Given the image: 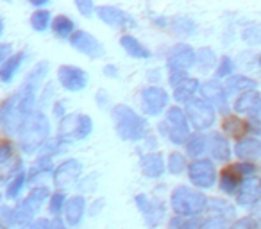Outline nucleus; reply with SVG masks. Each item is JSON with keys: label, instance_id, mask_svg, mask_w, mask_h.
I'll use <instances>...</instances> for the list:
<instances>
[{"label": "nucleus", "instance_id": "nucleus-1", "mask_svg": "<svg viewBox=\"0 0 261 229\" xmlns=\"http://www.w3.org/2000/svg\"><path fill=\"white\" fill-rule=\"evenodd\" d=\"M48 72V63L40 61L34 65V68L29 72L22 86L16 93H13L4 104L0 106V129H4L9 135L20 133L27 118L33 115L34 102H36L38 88L45 81Z\"/></svg>", "mask_w": 261, "mask_h": 229}, {"label": "nucleus", "instance_id": "nucleus-2", "mask_svg": "<svg viewBox=\"0 0 261 229\" xmlns=\"http://www.w3.org/2000/svg\"><path fill=\"white\" fill-rule=\"evenodd\" d=\"M113 122H115L116 135L125 142L143 140L149 131V124L145 118L125 104H118L113 108Z\"/></svg>", "mask_w": 261, "mask_h": 229}, {"label": "nucleus", "instance_id": "nucleus-3", "mask_svg": "<svg viewBox=\"0 0 261 229\" xmlns=\"http://www.w3.org/2000/svg\"><path fill=\"white\" fill-rule=\"evenodd\" d=\"M50 124L41 111L33 113L20 131V149L25 154H34L48 142Z\"/></svg>", "mask_w": 261, "mask_h": 229}, {"label": "nucleus", "instance_id": "nucleus-4", "mask_svg": "<svg viewBox=\"0 0 261 229\" xmlns=\"http://www.w3.org/2000/svg\"><path fill=\"white\" fill-rule=\"evenodd\" d=\"M170 204L177 217H197L207 206V197L200 190H193L188 186H177L172 192Z\"/></svg>", "mask_w": 261, "mask_h": 229}, {"label": "nucleus", "instance_id": "nucleus-5", "mask_svg": "<svg viewBox=\"0 0 261 229\" xmlns=\"http://www.w3.org/2000/svg\"><path fill=\"white\" fill-rule=\"evenodd\" d=\"M161 133L170 140L175 145H182V143L188 142L190 138V129H188V118H186L185 109L177 108H168L167 118L161 124Z\"/></svg>", "mask_w": 261, "mask_h": 229}, {"label": "nucleus", "instance_id": "nucleus-6", "mask_svg": "<svg viewBox=\"0 0 261 229\" xmlns=\"http://www.w3.org/2000/svg\"><path fill=\"white\" fill-rule=\"evenodd\" d=\"M186 118H190L192 125L197 131L210 129L215 124V108L204 98H192L186 102Z\"/></svg>", "mask_w": 261, "mask_h": 229}, {"label": "nucleus", "instance_id": "nucleus-7", "mask_svg": "<svg viewBox=\"0 0 261 229\" xmlns=\"http://www.w3.org/2000/svg\"><path fill=\"white\" fill-rule=\"evenodd\" d=\"M188 177L193 186L200 190L213 188L217 183V168L211 160H195L188 167Z\"/></svg>", "mask_w": 261, "mask_h": 229}, {"label": "nucleus", "instance_id": "nucleus-8", "mask_svg": "<svg viewBox=\"0 0 261 229\" xmlns=\"http://www.w3.org/2000/svg\"><path fill=\"white\" fill-rule=\"evenodd\" d=\"M135 202L138 206V210L142 211L143 218H145V224L149 229H156L161 224L165 217V204L161 200L150 199L145 193H138L135 197Z\"/></svg>", "mask_w": 261, "mask_h": 229}, {"label": "nucleus", "instance_id": "nucleus-9", "mask_svg": "<svg viewBox=\"0 0 261 229\" xmlns=\"http://www.w3.org/2000/svg\"><path fill=\"white\" fill-rule=\"evenodd\" d=\"M168 93L160 86H149L142 91V109L149 117H158L167 109Z\"/></svg>", "mask_w": 261, "mask_h": 229}, {"label": "nucleus", "instance_id": "nucleus-10", "mask_svg": "<svg viewBox=\"0 0 261 229\" xmlns=\"http://www.w3.org/2000/svg\"><path fill=\"white\" fill-rule=\"evenodd\" d=\"M81 172H83V163L79 160H66L59 165L54 170V186L59 190H68L72 188L77 183V179L81 177Z\"/></svg>", "mask_w": 261, "mask_h": 229}, {"label": "nucleus", "instance_id": "nucleus-11", "mask_svg": "<svg viewBox=\"0 0 261 229\" xmlns=\"http://www.w3.org/2000/svg\"><path fill=\"white\" fill-rule=\"evenodd\" d=\"M58 81L66 91H81L86 88L88 75L79 66L61 65L58 68Z\"/></svg>", "mask_w": 261, "mask_h": 229}, {"label": "nucleus", "instance_id": "nucleus-12", "mask_svg": "<svg viewBox=\"0 0 261 229\" xmlns=\"http://www.w3.org/2000/svg\"><path fill=\"white\" fill-rule=\"evenodd\" d=\"M70 45H72L75 50H79L81 54L88 56L91 59H97L104 56V48H102L100 41L93 36V34L86 33V31H75V33L70 36Z\"/></svg>", "mask_w": 261, "mask_h": 229}, {"label": "nucleus", "instance_id": "nucleus-13", "mask_svg": "<svg viewBox=\"0 0 261 229\" xmlns=\"http://www.w3.org/2000/svg\"><path fill=\"white\" fill-rule=\"evenodd\" d=\"M197 61V54L188 43H179L168 52V72L170 70H179V72H186L190 70Z\"/></svg>", "mask_w": 261, "mask_h": 229}, {"label": "nucleus", "instance_id": "nucleus-14", "mask_svg": "<svg viewBox=\"0 0 261 229\" xmlns=\"http://www.w3.org/2000/svg\"><path fill=\"white\" fill-rule=\"evenodd\" d=\"M200 93H202L204 100L210 102L218 111H227V91H225V86H222L217 79H210L200 84Z\"/></svg>", "mask_w": 261, "mask_h": 229}, {"label": "nucleus", "instance_id": "nucleus-15", "mask_svg": "<svg viewBox=\"0 0 261 229\" xmlns=\"http://www.w3.org/2000/svg\"><path fill=\"white\" fill-rule=\"evenodd\" d=\"M97 15L108 26L115 27V29H122V27H129V26H136L135 18L125 13L123 9L115 8V6H100L97 8Z\"/></svg>", "mask_w": 261, "mask_h": 229}, {"label": "nucleus", "instance_id": "nucleus-16", "mask_svg": "<svg viewBox=\"0 0 261 229\" xmlns=\"http://www.w3.org/2000/svg\"><path fill=\"white\" fill-rule=\"evenodd\" d=\"M261 200V185L256 179H247L236 192V202L242 208H252Z\"/></svg>", "mask_w": 261, "mask_h": 229}, {"label": "nucleus", "instance_id": "nucleus-17", "mask_svg": "<svg viewBox=\"0 0 261 229\" xmlns=\"http://www.w3.org/2000/svg\"><path fill=\"white\" fill-rule=\"evenodd\" d=\"M234 111L242 115H250V117H259L261 115V93L256 90L245 91L238 95L234 100Z\"/></svg>", "mask_w": 261, "mask_h": 229}, {"label": "nucleus", "instance_id": "nucleus-18", "mask_svg": "<svg viewBox=\"0 0 261 229\" xmlns=\"http://www.w3.org/2000/svg\"><path fill=\"white\" fill-rule=\"evenodd\" d=\"M140 167H142V174L150 179H158L165 174V160L160 152H150L142 156Z\"/></svg>", "mask_w": 261, "mask_h": 229}, {"label": "nucleus", "instance_id": "nucleus-19", "mask_svg": "<svg viewBox=\"0 0 261 229\" xmlns=\"http://www.w3.org/2000/svg\"><path fill=\"white\" fill-rule=\"evenodd\" d=\"M207 149H210V154L217 161L231 160V147H229L227 138L222 133H211L207 136Z\"/></svg>", "mask_w": 261, "mask_h": 229}, {"label": "nucleus", "instance_id": "nucleus-20", "mask_svg": "<svg viewBox=\"0 0 261 229\" xmlns=\"http://www.w3.org/2000/svg\"><path fill=\"white\" fill-rule=\"evenodd\" d=\"M234 154L245 163L257 160V158H261V142L257 138H247L245 136V138L236 143Z\"/></svg>", "mask_w": 261, "mask_h": 229}, {"label": "nucleus", "instance_id": "nucleus-21", "mask_svg": "<svg viewBox=\"0 0 261 229\" xmlns=\"http://www.w3.org/2000/svg\"><path fill=\"white\" fill-rule=\"evenodd\" d=\"M84 210H86V200L83 195H73L66 200L65 204V218L70 225H79L84 217Z\"/></svg>", "mask_w": 261, "mask_h": 229}, {"label": "nucleus", "instance_id": "nucleus-22", "mask_svg": "<svg viewBox=\"0 0 261 229\" xmlns=\"http://www.w3.org/2000/svg\"><path fill=\"white\" fill-rule=\"evenodd\" d=\"M242 183H243V177L238 174L234 165H229V167H225L224 170H222L220 190L224 193H229V195H231V193H236L240 186H242Z\"/></svg>", "mask_w": 261, "mask_h": 229}, {"label": "nucleus", "instance_id": "nucleus-23", "mask_svg": "<svg viewBox=\"0 0 261 229\" xmlns=\"http://www.w3.org/2000/svg\"><path fill=\"white\" fill-rule=\"evenodd\" d=\"M120 45L122 48L130 56V58H136V59H149L150 58V50L142 43L138 41L135 36H130V34H123L120 38Z\"/></svg>", "mask_w": 261, "mask_h": 229}, {"label": "nucleus", "instance_id": "nucleus-24", "mask_svg": "<svg viewBox=\"0 0 261 229\" xmlns=\"http://www.w3.org/2000/svg\"><path fill=\"white\" fill-rule=\"evenodd\" d=\"M222 128H224V131L227 133V135H231L232 138H240V140L245 138V135L250 131L249 122H245L243 118L236 117V115H227V117L224 118Z\"/></svg>", "mask_w": 261, "mask_h": 229}, {"label": "nucleus", "instance_id": "nucleus-25", "mask_svg": "<svg viewBox=\"0 0 261 229\" xmlns=\"http://www.w3.org/2000/svg\"><path fill=\"white\" fill-rule=\"evenodd\" d=\"M34 213H36V210H34L31 204H27L25 199H23L22 202L13 210V227L27 229L31 225V220H33Z\"/></svg>", "mask_w": 261, "mask_h": 229}, {"label": "nucleus", "instance_id": "nucleus-26", "mask_svg": "<svg viewBox=\"0 0 261 229\" xmlns=\"http://www.w3.org/2000/svg\"><path fill=\"white\" fill-rule=\"evenodd\" d=\"M23 59H25V52L23 50H20V52H16L15 56H11L4 65L0 66V81H2V83H11L13 77L16 75V72H18L20 66H22Z\"/></svg>", "mask_w": 261, "mask_h": 229}, {"label": "nucleus", "instance_id": "nucleus-27", "mask_svg": "<svg viewBox=\"0 0 261 229\" xmlns=\"http://www.w3.org/2000/svg\"><path fill=\"white\" fill-rule=\"evenodd\" d=\"M257 83L247 75H231L225 83V91L227 93H245V91L256 90Z\"/></svg>", "mask_w": 261, "mask_h": 229}, {"label": "nucleus", "instance_id": "nucleus-28", "mask_svg": "<svg viewBox=\"0 0 261 229\" xmlns=\"http://www.w3.org/2000/svg\"><path fill=\"white\" fill-rule=\"evenodd\" d=\"M200 90V83L199 79H193L188 77L186 81H182L179 86L174 88V98L177 102H190L193 98V95Z\"/></svg>", "mask_w": 261, "mask_h": 229}, {"label": "nucleus", "instance_id": "nucleus-29", "mask_svg": "<svg viewBox=\"0 0 261 229\" xmlns=\"http://www.w3.org/2000/svg\"><path fill=\"white\" fill-rule=\"evenodd\" d=\"M206 210L210 211L213 217H224V218H229L231 220L234 217V208L224 199H207V206Z\"/></svg>", "mask_w": 261, "mask_h": 229}, {"label": "nucleus", "instance_id": "nucleus-30", "mask_svg": "<svg viewBox=\"0 0 261 229\" xmlns=\"http://www.w3.org/2000/svg\"><path fill=\"white\" fill-rule=\"evenodd\" d=\"M73 29H75V23H73L68 16L59 15V16H56V18L52 20V31H54L56 36L68 38V36H72V34L75 33Z\"/></svg>", "mask_w": 261, "mask_h": 229}, {"label": "nucleus", "instance_id": "nucleus-31", "mask_svg": "<svg viewBox=\"0 0 261 229\" xmlns=\"http://www.w3.org/2000/svg\"><path fill=\"white\" fill-rule=\"evenodd\" d=\"M207 149V136L202 135H192L186 142V150L192 158H199L206 152Z\"/></svg>", "mask_w": 261, "mask_h": 229}, {"label": "nucleus", "instance_id": "nucleus-32", "mask_svg": "<svg viewBox=\"0 0 261 229\" xmlns=\"http://www.w3.org/2000/svg\"><path fill=\"white\" fill-rule=\"evenodd\" d=\"M48 195H50V192H48L47 186H36V188H33L29 192V195L25 197V202L31 204V206L34 208V210H40L41 204L45 202V200L48 199Z\"/></svg>", "mask_w": 261, "mask_h": 229}, {"label": "nucleus", "instance_id": "nucleus-33", "mask_svg": "<svg viewBox=\"0 0 261 229\" xmlns=\"http://www.w3.org/2000/svg\"><path fill=\"white\" fill-rule=\"evenodd\" d=\"M242 38L249 45H261V23L259 22L247 23L242 31Z\"/></svg>", "mask_w": 261, "mask_h": 229}, {"label": "nucleus", "instance_id": "nucleus-34", "mask_svg": "<svg viewBox=\"0 0 261 229\" xmlns=\"http://www.w3.org/2000/svg\"><path fill=\"white\" fill-rule=\"evenodd\" d=\"M170 229H200L202 227V222H200L199 217H177L175 215L174 218L168 224Z\"/></svg>", "mask_w": 261, "mask_h": 229}, {"label": "nucleus", "instance_id": "nucleus-35", "mask_svg": "<svg viewBox=\"0 0 261 229\" xmlns=\"http://www.w3.org/2000/svg\"><path fill=\"white\" fill-rule=\"evenodd\" d=\"M50 170H52V158L40 156L36 163L33 165V168H31L29 181H36L38 177H41V175H45L47 172H50Z\"/></svg>", "mask_w": 261, "mask_h": 229}, {"label": "nucleus", "instance_id": "nucleus-36", "mask_svg": "<svg viewBox=\"0 0 261 229\" xmlns=\"http://www.w3.org/2000/svg\"><path fill=\"white\" fill-rule=\"evenodd\" d=\"M91 129H93V120L88 115H77L75 120V140H84L90 136Z\"/></svg>", "mask_w": 261, "mask_h": 229}, {"label": "nucleus", "instance_id": "nucleus-37", "mask_svg": "<svg viewBox=\"0 0 261 229\" xmlns=\"http://www.w3.org/2000/svg\"><path fill=\"white\" fill-rule=\"evenodd\" d=\"M195 22L188 16H179L174 20V33L179 36H190V34L195 33Z\"/></svg>", "mask_w": 261, "mask_h": 229}, {"label": "nucleus", "instance_id": "nucleus-38", "mask_svg": "<svg viewBox=\"0 0 261 229\" xmlns=\"http://www.w3.org/2000/svg\"><path fill=\"white\" fill-rule=\"evenodd\" d=\"M195 54H197L195 65H199L200 68L207 70V68H211V66H215V63H217V56H215V52L211 50V48H207V47L197 50Z\"/></svg>", "mask_w": 261, "mask_h": 229}, {"label": "nucleus", "instance_id": "nucleus-39", "mask_svg": "<svg viewBox=\"0 0 261 229\" xmlns=\"http://www.w3.org/2000/svg\"><path fill=\"white\" fill-rule=\"evenodd\" d=\"M48 22H50V13L47 9H40L36 11L33 16H31V26L36 33H41L48 27Z\"/></svg>", "mask_w": 261, "mask_h": 229}, {"label": "nucleus", "instance_id": "nucleus-40", "mask_svg": "<svg viewBox=\"0 0 261 229\" xmlns=\"http://www.w3.org/2000/svg\"><path fill=\"white\" fill-rule=\"evenodd\" d=\"M23 185H25V172L18 170L15 174V177H13V181L9 183V186H8V197L9 199H16L18 193L22 192Z\"/></svg>", "mask_w": 261, "mask_h": 229}, {"label": "nucleus", "instance_id": "nucleus-41", "mask_svg": "<svg viewBox=\"0 0 261 229\" xmlns=\"http://www.w3.org/2000/svg\"><path fill=\"white\" fill-rule=\"evenodd\" d=\"M185 168H186V160L182 154L172 152L170 156H168V172H170V174L179 175V174H182Z\"/></svg>", "mask_w": 261, "mask_h": 229}, {"label": "nucleus", "instance_id": "nucleus-42", "mask_svg": "<svg viewBox=\"0 0 261 229\" xmlns=\"http://www.w3.org/2000/svg\"><path fill=\"white\" fill-rule=\"evenodd\" d=\"M200 229H231V220L224 217H211L206 222H202Z\"/></svg>", "mask_w": 261, "mask_h": 229}, {"label": "nucleus", "instance_id": "nucleus-43", "mask_svg": "<svg viewBox=\"0 0 261 229\" xmlns=\"http://www.w3.org/2000/svg\"><path fill=\"white\" fill-rule=\"evenodd\" d=\"M66 204V197L63 192H58L54 193V195L50 197V204H48V210H50V213L54 215V217H58L59 213H61V210L65 208Z\"/></svg>", "mask_w": 261, "mask_h": 229}, {"label": "nucleus", "instance_id": "nucleus-44", "mask_svg": "<svg viewBox=\"0 0 261 229\" xmlns=\"http://www.w3.org/2000/svg\"><path fill=\"white\" fill-rule=\"evenodd\" d=\"M257 227H259V224H257V218L254 217H243L231 225V229H257Z\"/></svg>", "mask_w": 261, "mask_h": 229}, {"label": "nucleus", "instance_id": "nucleus-45", "mask_svg": "<svg viewBox=\"0 0 261 229\" xmlns=\"http://www.w3.org/2000/svg\"><path fill=\"white\" fill-rule=\"evenodd\" d=\"M231 72H232V61L231 58H227V56H224V58L220 59V65H218L217 68V77L218 79H222V77H231Z\"/></svg>", "mask_w": 261, "mask_h": 229}, {"label": "nucleus", "instance_id": "nucleus-46", "mask_svg": "<svg viewBox=\"0 0 261 229\" xmlns=\"http://www.w3.org/2000/svg\"><path fill=\"white\" fill-rule=\"evenodd\" d=\"M75 6H77V9L81 11V15L86 16V18H90V16L93 15V11H95V6H93V2H91V0H77Z\"/></svg>", "mask_w": 261, "mask_h": 229}, {"label": "nucleus", "instance_id": "nucleus-47", "mask_svg": "<svg viewBox=\"0 0 261 229\" xmlns=\"http://www.w3.org/2000/svg\"><path fill=\"white\" fill-rule=\"evenodd\" d=\"M186 79H188V73L186 72H179V70H170V72H168V83H170L172 88L179 86V84Z\"/></svg>", "mask_w": 261, "mask_h": 229}, {"label": "nucleus", "instance_id": "nucleus-48", "mask_svg": "<svg viewBox=\"0 0 261 229\" xmlns=\"http://www.w3.org/2000/svg\"><path fill=\"white\" fill-rule=\"evenodd\" d=\"M0 218H2V225H4V227L13 225V210L11 208H2V210H0Z\"/></svg>", "mask_w": 261, "mask_h": 229}, {"label": "nucleus", "instance_id": "nucleus-49", "mask_svg": "<svg viewBox=\"0 0 261 229\" xmlns=\"http://www.w3.org/2000/svg\"><path fill=\"white\" fill-rule=\"evenodd\" d=\"M11 50H13V47L9 43H0V66L11 58Z\"/></svg>", "mask_w": 261, "mask_h": 229}, {"label": "nucleus", "instance_id": "nucleus-50", "mask_svg": "<svg viewBox=\"0 0 261 229\" xmlns=\"http://www.w3.org/2000/svg\"><path fill=\"white\" fill-rule=\"evenodd\" d=\"M27 229H50V220H47V218H38V220L31 222V225Z\"/></svg>", "mask_w": 261, "mask_h": 229}, {"label": "nucleus", "instance_id": "nucleus-51", "mask_svg": "<svg viewBox=\"0 0 261 229\" xmlns=\"http://www.w3.org/2000/svg\"><path fill=\"white\" fill-rule=\"evenodd\" d=\"M104 73L108 77H113V79H116V77H118V70H116L115 65H106L104 66Z\"/></svg>", "mask_w": 261, "mask_h": 229}, {"label": "nucleus", "instance_id": "nucleus-52", "mask_svg": "<svg viewBox=\"0 0 261 229\" xmlns=\"http://www.w3.org/2000/svg\"><path fill=\"white\" fill-rule=\"evenodd\" d=\"M50 229H66L65 224H63V220L59 217H54V220L50 222Z\"/></svg>", "mask_w": 261, "mask_h": 229}, {"label": "nucleus", "instance_id": "nucleus-53", "mask_svg": "<svg viewBox=\"0 0 261 229\" xmlns=\"http://www.w3.org/2000/svg\"><path fill=\"white\" fill-rule=\"evenodd\" d=\"M31 4L33 6H45L47 4V0H31Z\"/></svg>", "mask_w": 261, "mask_h": 229}, {"label": "nucleus", "instance_id": "nucleus-54", "mask_svg": "<svg viewBox=\"0 0 261 229\" xmlns=\"http://www.w3.org/2000/svg\"><path fill=\"white\" fill-rule=\"evenodd\" d=\"M2 33H4V20L0 16V36H2Z\"/></svg>", "mask_w": 261, "mask_h": 229}, {"label": "nucleus", "instance_id": "nucleus-55", "mask_svg": "<svg viewBox=\"0 0 261 229\" xmlns=\"http://www.w3.org/2000/svg\"><path fill=\"white\" fill-rule=\"evenodd\" d=\"M257 224H259V227H261V218H257Z\"/></svg>", "mask_w": 261, "mask_h": 229}, {"label": "nucleus", "instance_id": "nucleus-56", "mask_svg": "<svg viewBox=\"0 0 261 229\" xmlns=\"http://www.w3.org/2000/svg\"><path fill=\"white\" fill-rule=\"evenodd\" d=\"M259 65H261V56H259Z\"/></svg>", "mask_w": 261, "mask_h": 229}, {"label": "nucleus", "instance_id": "nucleus-57", "mask_svg": "<svg viewBox=\"0 0 261 229\" xmlns=\"http://www.w3.org/2000/svg\"><path fill=\"white\" fill-rule=\"evenodd\" d=\"M0 199H2V195H0Z\"/></svg>", "mask_w": 261, "mask_h": 229}]
</instances>
